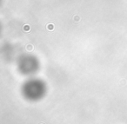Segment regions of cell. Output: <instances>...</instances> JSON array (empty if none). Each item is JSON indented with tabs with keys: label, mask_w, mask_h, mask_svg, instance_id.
Here are the masks:
<instances>
[{
	"label": "cell",
	"mask_w": 127,
	"mask_h": 124,
	"mask_svg": "<svg viewBox=\"0 0 127 124\" xmlns=\"http://www.w3.org/2000/svg\"><path fill=\"white\" fill-rule=\"evenodd\" d=\"M47 90L45 82L35 77H31L24 83L22 93L29 101H38L44 96Z\"/></svg>",
	"instance_id": "obj_1"
},
{
	"label": "cell",
	"mask_w": 127,
	"mask_h": 124,
	"mask_svg": "<svg viewBox=\"0 0 127 124\" xmlns=\"http://www.w3.org/2000/svg\"><path fill=\"white\" fill-rule=\"evenodd\" d=\"M18 68L20 73L23 75L32 76L38 70L39 62L36 56L32 55H24L18 59Z\"/></svg>",
	"instance_id": "obj_2"
}]
</instances>
